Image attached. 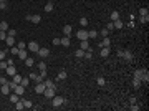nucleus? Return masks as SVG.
<instances>
[{
  "label": "nucleus",
  "instance_id": "23",
  "mask_svg": "<svg viewBox=\"0 0 149 111\" xmlns=\"http://www.w3.org/2000/svg\"><path fill=\"white\" fill-rule=\"evenodd\" d=\"M25 65H27V67H33V65H35V60L30 58V56H27V58H25Z\"/></svg>",
  "mask_w": 149,
  "mask_h": 111
},
{
  "label": "nucleus",
  "instance_id": "54",
  "mask_svg": "<svg viewBox=\"0 0 149 111\" xmlns=\"http://www.w3.org/2000/svg\"><path fill=\"white\" fill-rule=\"evenodd\" d=\"M126 27H129V28H134V20H132V22H129V23L126 25Z\"/></svg>",
  "mask_w": 149,
  "mask_h": 111
},
{
  "label": "nucleus",
  "instance_id": "6",
  "mask_svg": "<svg viewBox=\"0 0 149 111\" xmlns=\"http://www.w3.org/2000/svg\"><path fill=\"white\" fill-rule=\"evenodd\" d=\"M5 71H7V75H8V76H13V75H17V68H15V65H8V67L5 68Z\"/></svg>",
  "mask_w": 149,
  "mask_h": 111
},
{
  "label": "nucleus",
  "instance_id": "43",
  "mask_svg": "<svg viewBox=\"0 0 149 111\" xmlns=\"http://www.w3.org/2000/svg\"><path fill=\"white\" fill-rule=\"evenodd\" d=\"M20 85L27 88V86H28V80H27V78H22V81H20Z\"/></svg>",
  "mask_w": 149,
  "mask_h": 111
},
{
  "label": "nucleus",
  "instance_id": "42",
  "mask_svg": "<svg viewBox=\"0 0 149 111\" xmlns=\"http://www.w3.org/2000/svg\"><path fill=\"white\" fill-rule=\"evenodd\" d=\"M38 68H40V70H46V63H45V61H40Z\"/></svg>",
  "mask_w": 149,
  "mask_h": 111
},
{
  "label": "nucleus",
  "instance_id": "33",
  "mask_svg": "<svg viewBox=\"0 0 149 111\" xmlns=\"http://www.w3.org/2000/svg\"><path fill=\"white\" fill-rule=\"evenodd\" d=\"M0 30H2V32H7V30H8V23L2 22V23H0Z\"/></svg>",
  "mask_w": 149,
  "mask_h": 111
},
{
  "label": "nucleus",
  "instance_id": "44",
  "mask_svg": "<svg viewBox=\"0 0 149 111\" xmlns=\"http://www.w3.org/2000/svg\"><path fill=\"white\" fill-rule=\"evenodd\" d=\"M8 86H10V89L13 91V89L17 88V83H15V81H8Z\"/></svg>",
  "mask_w": 149,
  "mask_h": 111
},
{
  "label": "nucleus",
  "instance_id": "28",
  "mask_svg": "<svg viewBox=\"0 0 149 111\" xmlns=\"http://www.w3.org/2000/svg\"><path fill=\"white\" fill-rule=\"evenodd\" d=\"M18 51H20V48H18L17 45H13V46H10V53H12V55H18Z\"/></svg>",
  "mask_w": 149,
  "mask_h": 111
},
{
  "label": "nucleus",
  "instance_id": "3",
  "mask_svg": "<svg viewBox=\"0 0 149 111\" xmlns=\"http://www.w3.org/2000/svg\"><path fill=\"white\" fill-rule=\"evenodd\" d=\"M28 50H30V51H33V53H37V51L40 50V45L37 43L35 40H33V42H30V43H28Z\"/></svg>",
  "mask_w": 149,
  "mask_h": 111
},
{
  "label": "nucleus",
  "instance_id": "38",
  "mask_svg": "<svg viewBox=\"0 0 149 111\" xmlns=\"http://www.w3.org/2000/svg\"><path fill=\"white\" fill-rule=\"evenodd\" d=\"M13 81H15L17 85H20V81H22V76H20V75H13Z\"/></svg>",
  "mask_w": 149,
  "mask_h": 111
},
{
  "label": "nucleus",
  "instance_id": "45",
  "mask_svg": "<svg viewBox=\"0 0 149 111\" xmlns=\"http://www.w3.org/2000/svg\"><path fill=\"white\" fill-rule=\"evenodd\" d=\"M7 67H8V65H7V61H3V60L0 61V70H5Z\"/></svg>",
  "mask_w": 149,
  "mask_h": 111
},
{
  "label": "nucleus",
  "instance_id": "14",
  "mask_svg": "<svg viewBox=\"0 0 149 111\" xmlns=\"http://www.w3.org/2000/svg\"><path fill=\"white\" fill-rule=\"evenodd\" d=\"M111 45V40L108 38V37H105V40H101L99 42V48H103V46H109Z\"/></svg>",
  "mask_w": 149,
  "mask_h": 111
},
{
  "label": "nucleus",
  "instance_id": "41",
  "mask_svg": "<svg viewBox=\"0 0 149 111\" xmlns=\"http://www.w3.org/2000/svg\"><path fill=\"white\" fill-rule=\"evenodd\" d=\"M17 46H18L20 50H23V48L27 46V43H25V42H18V43H17Z\"/></svg>",
  "mask_w": 149,
  "mask_h": 111
},
{
  "label": "nucleus",
  "instance_id": "48",
  "mask_svg": "<svg viewBox=\"0 0 149 111\" xmlns=\"http://www.w3.org/2000/svg\"><path fill=\"white\" fill-rule=\"evenodd\" d=\"M40 76L45 80V78H46V70H40Z\"/></svg>",
  "mask_w": 149,
  "mask_h": 111
},
{
  "label": "nucleus",
  "instance_id": "29",
  "mask_svg": "<svg viewBox=\"0 0 149 111\" xmlns=\"http://www.w3.org/2000/svg\"><path fill=\"white\" fill-rule=\"evenodd\" d=\"M53 2H48V3H46V5H45V12H53Z\"/></svg>",
  "mask_w": 149,
  "mask_h": 111
},
{
  "label": "nucleus",
  "instance_id": "17",
  "mask_svg": "<svg viewBox=\"0 0 149 111\" xmlns=\"http://www.w3.org/2000/svg\"><path fill=\"white\" fill-rule=\"evenodd\" d=\"M17 56H18V58H20L22 61H25V58H27V50H25V48H23V50H20Z\"/></svg>",
  "mask_w": 149,
  "mask_h": 111
},
{
  "label": "nucleus",
  "instance_id": "35",
  "mask_svg": "<svg viewBox=\"0 0 149 111\" xmlns=\"http://www.w3.org/2000/svg\"><path fill=\"white\" fill-rule=\"evenodd\" d=\"M23 101V106H25V108H32V101H30V100H22Z\"/></svg>",
  "mask_w": 149,
  "mask_h": 111
},
{
  "label": "nucleus",
  "instance_id": "11",
  "mask_svg": "<svg viewBox=\"0 0 149 111\" xmlns=\"http://www.w3.org/2000/svg\"><path fill=\"white\" fill-rule=\"evenodd\" d=\"M13 93H17L18 96H22V94L25 93V86H22V85H17V88L13 89Z\"/></svg>",
  "mask_w": 149,
  "mask_h": 111
},
{
  "label": "nucleus",
  "instance_id": "56",
  "mask_svg": "<svg viewBox=\"0 0 149 111\" xmlns=\"http://www.w3.org/2000/svg\"><path fill=\"white\" fill-rule=\"evenodd\" d=\"M0 2H5V3H7V0H0Z\"/></svg>",
  "mask_w": 149,
  "mask_h": 111
},
{
  "label": "nucleus",
  "instance_id": "47",
  "mask_svg": "<svg viewBox=\"0 0 149 111\" xmlns=\"http://www.w3.org/2000/svg\"><path fill=\"white\" fill-rule=\"evenodd\" d=\"M7 38V32H2L0 30V40H5Z\"/></svg>",
  "mask_w": 149,
  "mask_h": 111
},
{
  "label": "nucleus",
  "instance_id": "10",
  "mask_svg": "<svg viewBox=\"0 0 149 111\" xmlns=\"http://www.w3.org/2000/svg\"><path fill=\"white\" fill-rule=\"evenodd\" d=\"M70 43H71V40H70L68 35L63 37V38H60V45H63V46H70Z\"/></svg>",
  "mask_w": 149,
  "mask_h": 111
},
{
  "label": "nucleus",
  "instance_id": "15",
  "mask_svg": "<svg viewBox=\"0 0 149 111\" xmlns=\"http://www.w3.org/2000/svg\"><path fill=\"white\" fill-rule=\"evenodd\" d=\"M5 43H7V46H8V48H10V46H13V45H15V40H13V37H8V35H7Z\"/></svg>",
  "mask_w": 149,
  "mask_h": 111
},
{
  "label": "nucleus",
  "instance_id": "18",
  "mask_svg": "<svg viewBox=\"0 0 149 111\" xmlns=\"http://www.w3.org/2000/svg\"><path fill=\"white\" fill-rule=\"evenodd\" d=\"M80 48H81V50H88V48H89L88 40H81V43H80Z\"/></svg>",
  "mask_w": 149,
  "mask_h": 111
},
{
  "label": "nucleus",
  "instance_id": "46",
  "mask_svg": "<svg viewBox=\"0 0 149 111\" xmlns=\"http://www.w3.org/2000/svg\"><path fill=\"white\" fill-rule=\"evenodd\" d=\"M0 85H8V80L3 76H0Z\"/></svg>",
  "mask_w": 149,
  "mask_h": 111
},
{
  "label": "nucleus",
  "instance_id": "4",
  "mask_svg": "<svg viewBox=\"0 0 149 111\" xmlns=\"http://www.w3.org/2000/svg\"><path fill=\"white\" fill-rule=\"evenodd\" d=\"M121 58H124L126 61H132V60H134V55H132L129 50H124V51H123V55H121Z\"/></svg>",
  "mask_w": 149,
  "mask_h": 111
},
{
  "label": "nucleus",
  "instance_id": "20",
  "mask_svg": "<svg viewBox=\"0 0 149 111\" xmlns=\"http://www.w3.org/2000/svg\"><path fill=\"white\" fill-rule=\"evenodd\" d=\"M18 100H20V96H18L17 93H10V101L13 103V105H15V103H17Z\"/></svg>",
  "mask_w": 149,
  "mask_h": 111
},
{
  "label": "nucleus",
  "instance_id": "24",
  "mask_svg": "<svg viewBox=\"0 0 149 111\" xmlns=\"http://www.w3.org/2000/svg\"><path fill=\"white\" fill-rule=\"evenodd\" d=\"M113 27L114 28H123L124 27V23H123L121 20H114V22H113Z\"/></svg>",
  "mask_w": 149,
  "mask_h": 111
},
{
  "label": "nucleus",
  "instance_id": "49",
  "mask_svg": "<svg viewBox=\"0 0 149 111\" xmlns=\"http://www.w3.org/2000/svg\"><path fill=\"white\" fill-rule=\"evenodd\" d=\"M131 110H132V111H138V110H139V106L136 105V103H131Z\"/></svg>",
  "mask_w": 149,
  "mask_h": 111
},
{
  "label": "nucleus",
  "instance_id": "21",
  "mask_svg": "<svg viewBox=\"0 0 149 111\" xmlns=\"http://www.w3.org/2000/svg\"><path fill=\"white\" fill-rule=\"evenodd\" d=\"M75 56H76V58H85V50L78 48V50L75 51Z\"/></svg>",
  "mask_w": 149,
  "mask_h": 111
},
{
  "label": "nucleus",
  "instance_id": "31",
  "mask_svg": "<svg viewBox=\"0 0 149 111\" xmlns=\"http://www.w3.org/2000/svg\"><path fill=\"white\" fill-rule=\"evenodd\" d=\"M98 37V32L96 30H89L88 32V38H96Z\"/></svg>",
  "mask_w": 149,
  "mask_h": 111
},
{
  "label": "nucleus",
  "instance_id": "36",
  "mask_svg": "<svg viewBox=\"0 0 149 111\" xmlns=\"http://www.w3.org/2000/svg\"><path fill=\"white\" fill-rule=\"evenodd\" d=\"M139 22H141V23H148V22H149V15H144V17H139Z\"/></svg>",
  "mask_w": 149,
  "mask_h": 111
},
{
  "label": "nucleus",
  "instance_id": "30",
  "mask_svg": "<svg viewBox=\"0 0 149 111\" xmlns=\"http://www.w3.org/2000/svg\"><path fill=\"white\" fill-rule=\"evenodd\" d=\"M141 83H143V81H141V80H138V78H134V80H132V86H134L136 89L141 86Z\"/></svg>",
  "mask_w": 149,
  "mask_h": 111
},
{
  "label": "nucleus",
  "instance_id": "27",
  "mask_svg": "<svg viewBox=\"0 0 149 111\" xmlns=\"http://www.w3.org/2000/svg\"><path fill=\"white\" fill-rule=\"evenodd\" d=\"M96 83H98L99 86H105V85H106V80L103 76H98V78H96Z\"/></svg>",
  "mask_w": 149,
  "mask_h": 111
},
{
  "label": "nucleus",
  "instance_id": "8",
  "mask_svg": "<svg viewBox=\"0 0 149 111\" xmlns=\"http://www.w3.org/2000/svg\"><path fill=\"white\" fill-rule=\"evenodd\" d=\"M45 88H46V86H45V83L43 81H40V83H37V86H35V93H43L45 91Z\"/></svg>",
  "mask_w": 149,
  "mask_h": 111
},
{
  "label": "nucleus",
  "instance_id": "32",
  "mask_svg": "<svg viewBox=\"0 0 149 111\" xmlns=\"http://www.w3.org/2000/svg\"><path fill=\"white\" fill-rule=\"evenodd\" d=\"M7 35H8V37H15L17 30H15V28H8V30H7Z\"/></svg>",
  "mask_w": 149,
  "mask_h": 111
},
{
  "label": "nucleus",
  "instance_id": "55",
  "mask_svg": "<svg viewBox=\"0 0 149 111\" xmlns=\"http://www.w3.org/2000/svg\"><path fill=\"white\" fill-rule=\"evenodd\" d=\"M53 45H60V38H53Z\"/></svg>",
  "mask_w": 149,
  "mask_h": 111
},
{
  "label": "nucleus",
  "instance_id": "40",
  "mask_svg": "<svg viewBox=\"0 0 149 111\" xmlns=\"http://www.w3.org/2000/svg\"><path fill=\"white\" fill-rule=\"evenodd\" d=\"M66 78V71H60L58 73V80H65Z\"/></svg>",
  "mask_w": 149,
  "mask_h": 111
},
{
  "label": "nucleus",
  "instance_id": "25",
  "mask_svg": "<svg viewBox=\"0 0 149 111\" xmlns=\"http://www.w3.org/2000/svg\"><path fill=\"white\" fill-rule=\"evenodd\" d=\"M109 18H111V22H114V20H119V13H118V12H111Z\"/></svg>",
  "mask_w": 149,
  "mask_h": 111
},
{
  "label": "nucleus",
  "instance_id": "52",
  "mask_svg": "<svg viewBox=\"0 0 149 111\" xmlns=\"http://www.w3.org/2000/svg\"><path fill=\"white\" fill-rule=\"evenodd\" d=\"M5 53H7V51L0 50V61H2V60H3V58H5Z\"/></svg>",
  "mask_w": 149,
  "mask_h": 111
},
{
  "label": "nucleus",
  "instance_id": "12",
  "mask_svg": "<svg viewBox=\"0 0 149 111\" xmlns=\"http://www.w3.org/2000/svg\"><path fill=\"white\" fill-rule=\"evenodd\" d=\"M109 53H111V51H109V46H103V48H101V51H99V55L103 56V58H106Z\"/></svg>",
  "mask_w": 149,
  "mask_h": 111
},
{
  "label": "nucleus",
  "instance_id": "22",
  "mask_svg": "<svg viewBox=\"0 0 149 111\" xmlns=\"http://www.w3.org/2000/svg\"><path fill=\"white\" fill-rule=\"evenodd\" d=\"M63 33L70 37V35H71V25H65V27H63Z\"/></svg>",
  "mask_w": 149,
  "mask_h": 111
},
{
  "label": "nucleus",
  "instance_id": "5",
  "mask_svg": "<svg viewBox=\"0 0 149 111\" xmlns=\"http://www.w3.org/2000/svg\"><path fill=\"white\" fill-rule=\"evenodd\" d=\"M43 94H45V98H48V100H51V98L55 96V88H45Z\"/></svg>",
  "mask_w": 149,
  "mask_h": 111
},
{
  "label": "nucleus",
  "instance_id": "34",
  "mask_svg": "<svg viewBox=\"0 0 149 111\" xmlns=\"http://www.w3.org/2000/svg\"><path fill=\"white\" fill-rule=\"evenodd\" d=\"M80 25H81V27H86V25H88V18L81 17V18H80Z\"/></svg>",
  "mask_w": 149,
  "mask_h": 111
},
{
  "label": "nucleus",
  "instance_id": "19",
  "mask_svg": "<svg viewBox=\"0 0 149 111\" xmlns=\"http://www.w3.org/2000/svg\"><path fill=\"white\" fill-rule=\"evenodd\" d=\"M23 108H25V106H23V101H22V100H18V101L15 103V110H17V111H22Z\"/></svg>",
  "mask_w": 149,
  "mask_h": 111
},
{
  "label": "nucleus",
  "instance_id": "51",
  "mask_svg": "<svg viewBox=\"0 0 149 111\" xmlns=\"http://www.w3.org/2000/svg\"><path fill=\"white\" fill-rule=\"evenodd\" d=\"M7 8V3L5 2H0V10H5Z\"/></svg>",
  "mask_w": 149,
  "mask_h": 111
},
{
  "label": "nucleus",
  "instance_id": "16",
  "mask_svg": "<svg viewBox=\"0 0 149 111\" xmlns=\"http://www.w3.org/2000/svg\"><path fill=\"white\" fill-rule=\"evenodd\" d=\"M30 22L40 23V22H42V15H40V13H35V15H32V20H30Z\"/></svg>",
  "mask_w": 149,
  "mask_h": 111
},
{
  "label": "nucleus",
  "instance_id": "53",
  "mask_svg": "<svg viewBox=\"0 0 149 111\" xmlns=\"http://www.w3.org/2000/svg\"><path fill=\"white\" fill-rule=\"evenodd\" d=\"M37 76H38V75H37V73H30V80H33V81H35V80H37Z\"/></svg>",
  "mask_w": 149,
  "mask_h": 111
},
{
  "label": "nucleus",
  "instance_id": "7",
  "mask_svg": "<svg viewBox=\"0 0 149 111\" xmlns=\"http://www.w3.org/2000/svg\"><path fill=\"white\" fill-rule=\"evenodd\" d=\"M37 55H38L40 58H46V56L50 55V50L48 48H40V50L37 51Z\"/></svg>",
  "mask_w": 149,
  "mask_h": 111
},
{
  "label": "nucleus",
  "instance_id": "37",
  "mask_svg": "<svg viewBox=\"0 0 149 111\" xmlns=\"http://www.w3.org/2000/svg\"><path fill=\"white\" fill-rule=\"evenodd\" d=\"M139 15H141V17H144V15H149L148 8H139Z\"/></svg>",
  "mask_w": 149,
  "mask_h": 111
},
{
  "label": "nucleus",
  "instance_id": "26",
  "mask_svg": "<svg viewBox=\"0 0 149 111\" xmlns=\"http://www.w3.org/2000/svg\"><path fill=\"white\" fill-rule=\"evenodd\" d=\"M43 83H45L46 88H55V83H53L51 80H43Z\"/></svg>",
  "mask_w": 149,
  "mask_h": 111
},
{
  "label": "nucleus",
  "instance_id": "39",
  "mask_svg": "<svg viewBox=\"0 0 149 111\" xmlns=\"http://www.w3.org/2000/svg\"><path fill=\"white\" fill-rule=\"evenodd\" d=\"M108 33H109V30H108V28H103V30L99 32V35H103V37H108Z\"/></svg>",
  "mask_w": 149,
  "mask_h": 111
},
{
  "label": "nucleus",
  "instance_id": "13",
  "mask_svg": "<svg viewBox=\"0 0 149 111\" xmlns=\"http://www.w3.org/2000/svg\"><path fill=\"white\" fill-rule=\"evenodd\" d=\"M10 86H8V85H2V88H0V93L2 94H10Z\"/></svg>",
  "mask_w": 149,
  "mask_h": 111
},
{
  "label": "nucleus",
  "instance_id": "9",
  "mask_svg": "<svg viewBox=\"0 0 149 111\" xmlns=\"http://www.w3.org/2000/svg\"><path fill=\"white\" fill-rule=\"evenodd\" d=\"M141 81L149 83V73H148V70H141Z\"/></svg>",
  "mask_w": 149,
  "mask_h": 111
},
{
  "label": "nucleus",
  "instance_id": "2",
  "mask_svg": "<svg viewBox=\"0 0 149 111\" xmlns=\"http://www.w3.org/2000/svg\"><path fill=\"white\" fill-rule=\"evenodd\" d=\"M76 38L78 40H88V32H86V30H78L76 32Z\"/></svg>",
  "mask_w": 149,
  "mask_h": 111
},
{
  "label": "nucleus",
  "instance_id": "1",
  "mask_svg": "<svg viewBox=\"0 0 149 111\" xmlns=\"http://www.w3.org/2000/svg\"><path fill=\"white\" fill-rule=\"evenodd\" d=\"M51 100H53V108H60V106L65 103V98H63V96H53Z\"/></svg>",
  "mask_w": 149,
  "mask_h": 111
},
{
  "label": "nucleus",
  "instance_id": "50",
  "mask_svg": "<svg viewBox=\"0 0 149 111\" xmlns=\"http://www.w3.org/2000/svg\"><path fill=\"white\" fill-rule=\"evenodd\" d=\"M106 28H108L109 32H111V30H114V27H113V22H109V23H108V25H106Z\"/></svg>",
  "mask_w": 149,
  "mask_h": 111
}]
</instances>
